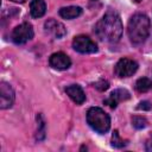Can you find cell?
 Wrapping results in <instances>:
<instances>
[{"mask_svg":"<svg viewBox=\"0 0 152 152\" xmlns=\"http://www.w3.org/2000/svg\"><path fill=\"white\" fill-rule=\"evenodd\" d=\"M95 34L109 43H116L122 34V23L119 14L114 11H108L94 27Z\"/></svg>","mask_w":152,"mask_h":152,"instance_id":"obj_1","label":"cell"},{"mask_svg":"<svg viewBox=\"0 0 152 152\" xmlns=\"http://www.w3.org/2000/svg\"><path fill=\"white\" fill-rule=\"evenodd\" d=\"M127 32L133 44L144 43L150 33V19L141 13L134 14L128 21Z\"/></svg>","mask_w":152,"mask_h":152,"instance_id":"obj_2","label":"cell"},{"mask_svg":"<svg viewBox=\"0 0 152 152\" xmlns=\"http://www.w3.org/2000/svg\"><path fill=\"white\" fill-rule=\"evenodd\" d=\"M87 122L88 125L97 133L104 134L110 128V118L109 115L99 107H91L87 112Z\"/></svg>","mask_w":152,"mask_h":152,"instance_id":"obj_3","label":"cell"},{"mask_svg":"<svg viewBox=\"0 0 152 152\" xmlns=\"http://www.w3.org/2000/svg\"><path fill=\"white\" fill-rule=\"evenodd\" d=\"M12 40L15 44H25L30 39L33 38V28L32 25L28 23H23L18 26H15L11 34Z\"/></svg>","mask_w":152,"mask_h":152,"instance_id":"obj_4","label":"cell"},{"mask_svg":"<svg viewBox=\"0 0 152 152\" xmlns=\"http://www.w3.org/2000/svg\"><path fill=\"white\" fill-rule=\"evenodd\" d=\"M72 48L80 53H94L97 51V45L88 36L80 34L72 40Z\"/></svg>","mask_w":152,"mask_h":152,"instance_id":"obj_5","label":"cell"},{"mask_svg":"<svg viewBox=\"0 0 152 152\" xmlns=\"http://www.w3.org/2000/svg\"><path fill=\"white\" fill-rule=\"evenodd\" d=\"M138 70V63L129 58H121L114 66V72L118 77H129Z\"/></svg>","mask_w":152,"mask_h":152,"instance_id":"obj_6","label":"cell"},{"mask_svg":"<svg viewBox=\"0 0 152 152\" xmlns=\"http://www.w3.org/2000/svg\"><path fill=\"white\" fill-rule=\"evenodd\" d=\"M14 90L13 88L6 83L1 82L0 83V108L1 109H7L12 107L14 102Z\"/></svg>","mask_w":152,"mask_h":152,"instance_id":"obj_7","label":"cell"},{"mask_svg":"<svg viewBox=\"0 0 152 152\" xmlns=\"http://www.w3.org/2000/svg\"><path fill=\"white\" fill-rule=\"evenodd\" d=\"M44 28L46 32H49L53 38H62L66 33V28L61 21H57L52 18L48 19L44 23Z\"/></svg>","mask_w":152,"mask_h":152,"instance_id":"obj_8","label":"cell"},{"mask_svg":"<svg viewBox=\"0 0 152 152\" xmlns=\"http://www.w3.org/2000/svg\"><path fill=\"white\" fill-rule=\"evenodd\" d=\"M49 63H50V65L52 68H55L57 70H66L71 65L70 58L63 52L52 53L50 56V58H49Z\"/></svg>","mask_w":152,"mask_h":152,"instance_id":"obj_9","label":"cell"},{"mask_svg":"<svg viewBox=\"0 0 152 152\" xmlns=\"http://www.w3.org/2000/svg\"><path fill=\"white\" fill-rule=\"evenodd\" d=\"M129 97H131V95H129V93H128L126 89H115V90L112 91L110 95L103 101V103H104V104H108L110 108H115L119 102L125 101V100H128Z\"/></svg>","mask_w":152,"mask_h":152,"instance_id":"obj_10","label":"cell"},{"mask_svg":"<svg viewBox=\"0 0 152 152\" xmlns=\"http://www.w3.org/2000/svg\"><path fill=\"white\" fill-rule=\"evenodd\" d=\"M65 93L76 104H82L86 101V94H84L83 89L78 84L68 86L65 88Z\"/></svg>","mask_w":152,"mask_h":152,"instance_id":"obj_11","label":"cell"},{"mask_svg":"<svg viewBox=\"0 0 152 152\" xmlns=\"http://www.w3.org/2000/svg\"><path fill=\"white\" fill-rule=\"evenodd\" d=\"M30 12L33 18H40L46 12V4L44 0H32L30 4Z\"/></svg>","mask_w":152,"mask_h":152,"instance_id":"obj_12","label":"cell"},{"mask_svg":"<svg viewBox=\"0 0 152 152\" xmlns=\"http://www.w3.org/2000/svg\"><path fill=\"white\" fill-rule=\"evenodd\" d=\"M82 14V8L78 6H68L59 10V15L64 19H74Z\"/></svg>","mask_w":152,"mask_h":152,"instance_id":"obj_13","label":"cell"},{"mask_svg":"<svg viewBox=\"0 0 152 152\" xmlns=\"http://www.w3.org/2000/svg\"><path fill=\"white\" fill-rule=\"evenodd\" d=\"M135 89L139 93H146L152 89V81L147 77H141L135 82Z\"/></svg>","mask_w":152,"mask_h":152,"instance_id":"obj_14","label":"cell"},{"mask_svg":"<svg viewBox=\"0 0 152 152\" xmlns=\"http://www.w3.org/2000/svg\"><path fill=\"white\" fill-rule=\"evenodd\" d=\"M37 134H36V139L37 140H43L45 138V121L42 116V114L37 115Z\"/></svg>","mask_w":152,"mask_h":152,"instance_id":"obj_15","label":"cell"},{"mask_svg":"<svg viewBox=\"0 0 152 152\" xmlns=\"http://www.w3.org/2000/svg\"><path fill=\"white\" fill-rule=\"evenodd\" d=\"M132 125H133L134 128H137V129H141V128L146 127L147 121H146L145 118L139 116V115H135V116L132 118Z\"/></svg>","mask_w":152,"mask_h":152,"instance_id":"obj_16","label":"cell"},{"mask_svg":"<svg viewBox=\"0 0 152 152\" xmlns=\"http://www.w3.org/2000/svg\"><path fill=\"white\" fill-rule=\"evenodd\" d=\"M112 145H113L114 147H122V146H125V141L120 138V135H119L118 131H114V132H113V137H112Z\"/></svg>","mask_w":152,"mask_h":152,"instance_id":"obj_17","label":"cell"},{"mask_svg":"<svg viewBox=\"0 0 152 152\" xmlns=\"http://www.w3.org/2000/svg\"><path fill=\"white\" fill-rule=\"evenodd\" d=\"M94 87L96 88V89H99V90H101V91H103V90H107L108 89V87H109V83L107 82V81H99V82H96L95 84H94Z\"/></svg>","mask_w":152,"mask_h":152,"instance_id":"obj_18","label":"cell"},{"mask_svg":"<svg viewBox=\"0 0 152 152\" xmlns=\"http://www.w3.org/2000/svg\"><path fill=\"white\" fill-rule=\"evenodd\" d=\"M138 109H142V110H148L151 109V103L148 101H141L138 104Z\"/></svg>","mask_w":152,"mask_h":152,"instance_id":"obj_19","label":"cell"},{"mask_svg":"<svg viewBox=\"0 0 152 152\" xmlns=\"http://www.w3.org/2000/svg\"><path fill=\"white\" fill-rule=\"evenodd\" d=\"M11 1H13V2H19V4L25 2V0H11Z\"/></svg>","mask_w":152,"mask_h":152,"instance_id":"obj_20","label":"cell"},{"mask_svg":"<svg viewBox=\"0 0 152 152\" xmlns=\"http://www.w3.org/2000/svg\"><path fill=\"white\" fill-rule=\"evenodd\" d=\"M133 1H135V2H140L141 0H133Z\"/></svg>","mask_w":152,"mask_h":152,"instance_id":"obj_21","label":"cell"},{"mask_svg":"<svg viewBox=\"0 0 152 152\" xmlns=\"http://www.w3.org/2000/svg\"><path fill=\"white\" fill-rule=\"evenodd\" d=\"M93 1H95V0H93Z\"/></svg>","mask_w":152,"mask_h":152,"instance_id":"obj_22","label":"cell"}]
</instances>
